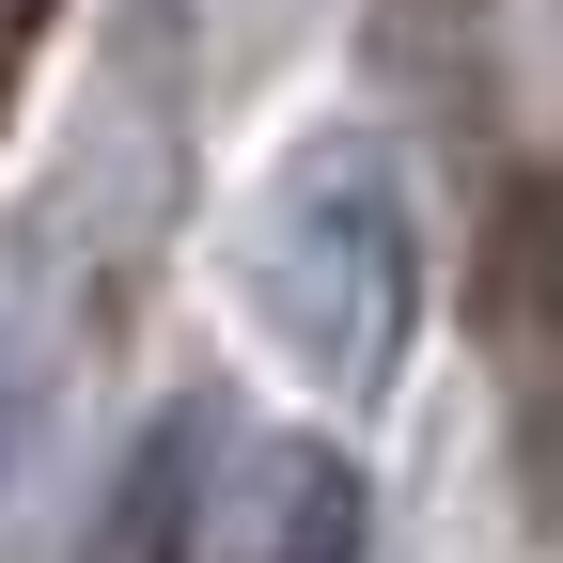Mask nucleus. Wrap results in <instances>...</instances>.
<instances>
[{"label": "nucleus", "instance_id": "obj_1", "mask_svg": "<svg viewBox=\"0 0 563 563\" xmlns=\"http://www.w3.org/2000/svg\"><path fill=\"white\" fill-rule=\"evenodd\" d=\"M235 282H251L266 344L329 407H376L407 376V344H422V203L391 173V141H344V125L298 141V157L266 173V203H251Z\"/></svg>", "mask_w": 563, "mask_h": 563}, {"label": "nucleus", "instance_id": "obj_2", "mask_svg": "<svg viewBox=\"0 0 563 563\" xmlns=\"http://www.w3.org/2000/svg\"><path fill=\"white\" fill-rule=\"evenodd\" d=\"M376 485L344 439H220V407H157L110 485V563H361Z\"/></svg>", "mask_w": 563, "mask_h": 563}, {"label": "nucleus", "instance_id": "obj_3", "mask_svg": "<svg viewBox=\"0 0 563 563\" xmlns=\"http://www.w3.org/2000/svg\"><path fill=\"white\" fill-rule=\"evenodd\" d=\"M32 407H47V361H32V329L0 313V470L32 454Z\"/></svg>", "mask_w": 563, "mask_h": 563}]
</instances>
